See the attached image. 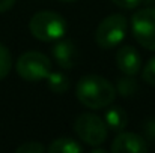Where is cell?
Wrapping results in <instances>:
<instances>
[{
  "mask_svg": "<svg viewBox=\"0 0 155 153\" xmlns=\"http://www.w3.org/2000/svg\"><path fill=\"white\" fill-rule=\"evenodd\" d=\"M116 87L104 77L84 75L75 87V96L84 107L92 110H103L116 99Z\"/></svg>",
  "mask_w": 155,
  "mask_h": 153,
  "instance_id": "6da1fadb",
  "label": "cell"
},
{
  "mask_svg": "<svg viewBox=\"0 0 155 153\" xmlns=\"http://www.w3.org/2000/svg\"><path fill=\"white\" fill-rule=\"evenodd\" d=\"M30 33L42 42H53L59 41L65 36L68 30V23L66 20L51 11H39L36 12L29 23Z\"/></svg>",
  "mask_w": 155,
  "mask_h": 153,
  "instance_id": "7a4b0ae2",
  "label": "cell"
},
{
  "mask_svg": "<svg viewBox=\"0 0 155 153\" xmlns=\"http://www.w3.org/2000/svg\"><path fill=\"white\" fill-rule=\"evenodd\" d=\"M128 20L122 14H113L105 17L95 32V41L100 48L110 50L117 47L127 36Z\"/></svg>",
  "mask_w": 155,
  "mask_h": 153,
  "instance_id": "3957f363",
  "label": "cell"
},
{
  "mask_svg": "<svg viewBox=\"0 0 155 153\" xmlns=\"http://www.w3.org/2000/svg\"><path fill=\"white\" fill-rule=\"evenodd\" d=\"M15 71L23 80L38 83L45 80L51 72V62L45 54L39 51H27L18 57Z\"/></svg>",
  "mask_w": 155,
  "mask_h": 153,
  "instance_id": "277c9868",
  "label": "cell"
},
{
  "mask_svg": "<svg viewBox=\"0 0 155 153\" xmlns=\"http://www.w3.org/2000/svg\"><path fill=\"white\" fill-rule=\"evenodd\" d=\"M74 131L83 143H86L87 146H92V147L101 146L108 135L105 122L101 117L91 114V113H83L75 119Z\"/></svg>",
  "mask_w": 155,
  "mask_h": 153,
  "instance_id": "5b68a950",
  "label": "cell"
},
{
  "mask_svg": "<svg viewBox=\"0 0 155 153\" xmlns=\"http://www.w3.org/2000/svg\"><path fill=\"white\" fill-rule=\"evenodd\" d=\"M131 32L143 48L155 51V8L140 9L133 15Z\"/></svg>",
  "mask_w": 155,
  "mask_h": 153,
  "instance_id": "8992f818",
  "label": "cell"
},
{
  "mask_svg": "<svg viewBox=\"0 0 155 153\" xmlns=\"http://www.w3.org/2000/svg\"><path fill=\"white\" fill-rule=\"evenodd\" d=\"M110 150L113 153H146L149 150L148 143L143 137L134 134V132H119L113 143Z\"/></svg>",
  "mask_w": 155,
  "mask_h": 153,
  "instance_id": "52a82bcc",
  "label": "cell"
},
{
  "mask_svg": "<svg viewBox=\"0 0 155 153\" xmlns=\"http://www.w3.org/2000/svg\"><path fill=\"white\" fill-rule=\"evenodd\" d=\"M116 65L124 75H137L142 68V57L131 45H122L116 53Z\"/></svg>",
  "mask_w": 155,
  "mask_h": 153,
  "instance_id": "ba28073f",
  "label": "cell"
},
{
  "mask_svg": "<svg viewBox=\"0 0 155 153\" xmlns=\"http://www.w3.org/2000/svg\"><path fill=\"white\" fill-rule=\"evenodd\" d=\"M53 57L56 60V63L62 68V69H72L74 65L77 63L78 59V53L77 48L74 45L72 41L69 39H63V41H56V44L53 45L51 48Z\"/></svg>",
  "mask_w": 155,
  "mask_h": 153,
  "instance_id": "9c48e42d",
  "label": "cell"
},
{
  "mask_svg": "<svg viewBox=\"0 0 155 153\" xmlns=\"http://www.w3.org/2000/svg\"><path fill=\"white\" fill-rule=\"evenodd\" d=\"M104 122L107 125V129L114 131V132H120L128 125V116L120 107H116V105L110 107L108 105L105 116H104Z\"/></svg>",
  "mask_w": 155,
  "mask_h": 153,
  "instance_id": "30bf717a",
  "label": "cell"
},
{
  "mask_svg": "<svg viewBox=\"0 0 155 153\" xmlns=\"http://www.w3.org/2000/svg\"><path fill=\"white\" fill-rule=\"evenodd\" d=\"M47 150L50 153H81L83 146L74 138L62 137V138L53 140L51 144L47 147Z\"/></svg>",
  "mask_w": 155,
  "mask_h": 153,
  "instance_id": "8fae6325",
  "label": "cell"
},
{
  "mask_svg": "<svg viewBox=\"0 0 155 153\" xmlns=\"http://www.w3.org/2000/svg\"><path fill=\"white\" fill-rule=\"evenodd\" d=\"M45 80H47V84H48L50 90L54 92V93L62 95L69 89V78H68L66 74H63L60 71H51Z\"/></svg>",
  "mask_w": 155,
  "mask_h": 153,
  "instance_id": "7c38bea8",
  "label": "cell"
},
{
  "mask_svg": "<svg viewBox=\"0 0 155 153\" xmlns=\"http://www.w3.org/2000/svg\"><path fill=\"white\" fill-rule=\"evenodd\" d=\"M116 92L122 98H131L137 93V81L131 75H124L116 83Z\"/></svg>",
  "mask_w": 155,
  "mask_h": 153,
  "instance_id": "4fadbf2b",
  "label": "cell"
},
{
  "mask_svg": "<svg viewBox=\"0 0 155 153\" xmlns=\"http://www.w3.org/2000/svg\"><path fill=\"white\" fill-rule=\"evenodd\" d=\"M12 68V57L9 50L0 42V81L8 77Z\"/></svg>",
  "mask_w": 155,
  "mask_h": 153,
  "instance_id": "5bb4252c",
  "label": "cell"
},
{
  "mask_svg": "<svg viewBox=\"0 0 155 153\" xmlns=\"http://www.w3.org/2000/svg\"><path fill=\"white\" fill-rule=\"evenodd\" d=\"M17 153H42L45 152V146L41 144L39 141H26L23 144H20L17 149Z\"/></svg>",
  "mask_w": 155,
  "mask_h": 153,
  "instance_id": "9a60e30c",
  "label": "cell"
},
{
  "mask_svg": "<svg viewBox=\"0 0 155 153\" xmlns=\"http://www.w3.org/2000/svg\"><path fill=\"white\" fill-rule=\"evenodd\" d=\"M142 78L149 86H155V56L146 63V66L142 71Z\"/></svg>",
  "mask_w": 155,
  "mask_h": 153,
  "instance_id": "2e32d148",
  "label": "cell"
},
{
  "mask_svg": "<svg viewBox=\"0 0 155 153\" xmlns=\"http://www.w3.org/2000/svg\"><path fill=\"white\" fill-rule=\"evenodd\" d=\"M143 132H145V135H146V138H148L149 141L155 140V119H149V120L145 122V125H143Z\"/></svg>",
  "mask_w": 155,
  "mask_h": 153,
  "instance_id": "e0dca14e",
  "label": "cell"
},
{
  "mask_svg": "<svg viewBox=\"0 0 155 153\" xmlns=\"http://www.w3.org/2000/svg\"><path fill=\"white\" fill-rule=\"evenodd\" d=\"M111 2L122 9H136L142 3V0H111Z\"/></svg>",
  "mask_w": 155,
  "mask_h": 153,
  "instance_id": "ac0fdd59",
  "label": "cell"
},
{
  "mask_svg": "<svg viewBox=\"0 0 155 153\" xmlns=\"http://www.w3.org/2000/svg\"><path fill=\"white\" fill-rule=\"evenodd\" d=\"M17 0H0V14L3 12H8L14 5H15Z\"/></svg>",
  "mask_w": 155,
  "mask_h": 153,
  "instance_id": "d6986e66",
  "label": "cell"
},
{
  "mask_svg": "<svg viewBox=\"0 0 155 153\" xmlns=\"http://www.w3.org/2000/svg\"><path fill=\"white\" fill-rule=\"evenodd\" d=\"M92 153H105V150L98 147V146H95V147H92Z\"/></svg>",
  "mask_w": 155,
  "mask_h": 153,
  "instance_id": "ffe728a7",
  "label": "cell"
},
{
  "mask_svg": "<svg viewBox=\"0 0 155 153\" xmlns=\"http://www.w3.org/2000/svg\"><path fill=\"white\" fill-rule=\"evenodd\" d=\"M62 2H68V3H71V2H77V0H62Z\"/></svg>",
  "mask_w": 155,
  "mask_h": 153,
  "instance_id": "44dd1931",
  "label": "cell"
}]
</instances>
